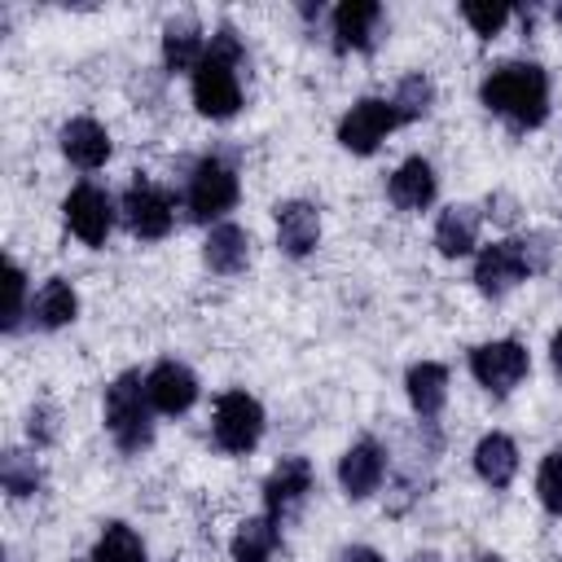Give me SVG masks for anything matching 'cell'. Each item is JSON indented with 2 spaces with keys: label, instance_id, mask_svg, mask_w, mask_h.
I'll use <instances>...</instances> for the list:
<instances>
[{
  "label": "cell",
  "instance_id": "3957f363",
  "mask_svg": "<svg viewBox=\"0 0 562 562\" xmlns=\"http://www.w3.org/2000/svg\"><path fill=\"white\" fill-rule=\"evenodd\" d=\"M549 237L544 233H531V237H505V241H492L479 250L474 259V285L487 294V299H501L509 294L518 281L536 277L549 268Z\"/></svg>",
  "mask_w": 562,
  "mask_h": 562
},
{
  "label": "cell",
  "instance_id": "5b68a950",
  "mask_svg": "<svg viewBox=\"0 0 562 562\" xmlns=\"http://www.w3.org/2000/svg\"><path fill=\"white\" fill-rule=\"evenodd\" d=\"M237 193H241V184H237V171L224 162V158H202L198 167H193V176H189V189H184V206H189V220H198V224H211V220H220L224 211H233L237 206Z\"/></svg>",
  "mask_w": 562,
  "mask_h": 562
},
{
  "label": "cell",
  "instance_id": "484cf974",
  "mask_svg": "<svg viewBox=\"0 0 562 562\" xmlns=\"http://www.w3.org/2000/svg\"><path fill=\"white\" fill-rule=\"evenodd\" d=\"M391 105H395L400 123L426 119V114H430V105H435V83H430V75H422V70L404 75V79L395 83V92H391Z\"/></svg>",
  "mask_w": 562,
  "mask_h": 562
},
{
  "label": "cell",
  "instance_id": "2e32d148",
  "mask_svg": "<svg viewBox=\"0 0 562 562\" xmlns=\"http://www.w3.org/2000/svg\"><path fill=\"white\" fill-rule=\"evenodd\" d=\"M110 149H114V140H110V132H105L97 119L79 114V119H70V123H61V154H66L79 171L105 167Z\"/></svg>",
  "mask_w": 562,
  "mask_h": 562
},
{
  "label": "cell",
  "instance_id": "5bb4252c",
  "mask_svg": "<svg viewBox=\"0 0 562 562\" xmlns=\"http://www.w3.org/2000/svg\"><path fill=\"white\" fill-rule=\"evenodd\" d=\"M145 391H149L154 413L176 417V413H189V408H193V400H198V378H193V369L180 364V360H158V364L145 373Z\"/></svg>",
  "mask_w": 562,
  "mask_h": 562
},
{
  "label": "cell",
  "instance_id": "6da1fadb",
  "mask_svg": "<svg viewBox=\"0 0 562 562\" xmlns=\"http://www.w3.org/2000/svg\"><path fill=\"white\" fill-rule=\"evenodd\" d=\"M479 101L514 132L540 127L549 119V75L536 61H501L483 75Z\"/></svg>",
  "mask_w": 562,
  "mask_h": 562
},
{
  "label": "cell",
  "instance_id": "f546056e",
  "mask_svg": "<svg viewBox=\"0 0 562 562\" xmlns=\"http://www.w3.org/2000/svg\"><path fill=\"white\" fill-rule=\"evenodd\" d=\"M461 18L474 26V35H479V40H492V35H501V26L514 18V9H505V4H479V0H465V4H461Z\"/></svg>",
  "mask_w": 562,
  "mask_h": 562
},
{
  "label": "cell",
  "instance_id": "4fadbf2b",
  "mask_svg": "<svg viewBox=\"0 0 562 562\" xmlns=\"http://www.w3.org/2000/svg\"><path fill=\"white\" fill-rule=\"evenodd\" d=\"M386 479V448L378 439H356L342 457H338V483L351 501H364L382 487Z\"/></svg>",
  "mask_w": 562,
  "mask_h": 562
},
{
  "label": "cell",
  "instance_id": "30bf717a",
  "mask_svg": "<svg viewBox=\"0 0 562 562\" xmlns=\"http://www.w3.org/2000/svg\"><path fill=\"white\" fill-rule=\"evenodd\" d=\"M119 211H123L127 228H132L140 241H158V237H167V233H171V220H176L171 193H162V189H158V184H149V180L127 184V193H123Z\"/></svg>",
  "mask_w": 562,
  "mask_h": 562
},
{
  "label": "cell",
  "instance_id": "d590c367",
  "mask_svg": "<svg viewBox=\"0 0 562 562\" xmlns=\"http://www.w3.org/2000/svg\"><path fill=\"white\" fill-rule=\"evenodd\" d=\"M553 18H558V26H562V4H558V9H553Z\"/></svg>",
  "mask_w": 562,
  "mask_h": 562
},
{
  "label": "cell",
  "instance_id": "8992f818",
  "mask_svg": "<svg viewBox=\"0 0 562 562\" xmlns=\"http://www.w3.org/2000/svg\"><path fill=\"white\" fill-rule=\"evenodd\" d=\"M531 360H527V347L518 338H496V342H479L470 351V373L479 386H487L492 395H509L522 378H527Z\"/></svg>",
  "mask_w": 562,
  "mask_h": 562
},
{
  "label": "cell",
  "instance_id": "7c38bea8",
  "mask_svg": "<svg viewBox=\"0 0 562 562\" xmlns=\"http://www.w3.org/2000/svg\"><path fill=\"white\" fill-rule=\"evenodd\" d=\"M307 492H312V461L307 457H281L272 465V474L263 479V514L285 522V514H294Z\"/></svg>",
  "mask_w": 562,
  "mask_h": 562
},
{
  "label": "cell",
  "instance_id": "52a82bcc",
  "mask_svg": "<svg viewBox=\"0 0 562 562\" xmlns=\"http://www.w3.org/2000/svg\"><path fill=\"white\" fill-rule=\"evenodd\" d=\"M211 435L224 452H250L263 435V408L255 395L246 391H224L215 400V422H211Z\"/></svg>",
  "mask_w": 562,
  "mask_h": 562
},
{
  "label": "cell",
  "instance_id": "e575fe53",
  "mask_svg": "<svg viewBox=\"0 0 562 562\" xmlns=\"http://www.w3.org/2000/svg\"><path fill=\"white\" fill-rule=\"evenodd\" d=\"M479 562H501V558H496V553H483V558H479Z\"/></svg>",
  "mask_w": 562,
  "mask_h": 562
},
{
  "label": "cell",
  "instance_id": "7402d4cb",
  "mask_svg": "<svg viewBox=\"0 0 562 562\" xmlns=\"http://www.w3.org/2000/svg\"><path fill=\"white\" fill-rule=\"evenodd\" d=\"M474 470H479V479L487 487H509L514 474H518V443L509 435H501V430L483 435L474 443Z\"/></svg>",
  "mask_w": 562,
  "mask_h": 562
},
{
  "label": "cell",
  "instance_id": "d4e9b609",
  "mask_svg": "<svg viewBox=\"0 0 562 562\" xmlns=\"http://www.w3.org/2000/svg\"><path fill=\"white\" fill-rule=\"evenodd\" d=\"M88 562H145V540L127 522H105Z\"/></svg>",
  "mask_w": 562,
  "mask_h": 562
},
{
  "label": "cell",
  "instance_id": "ba28073f",
  "mask_svg": "<svg viewBox=\"0 0 562 562\" xmlns=\"http://www.w3.org/2000/svg\"><path fill=\"white\" fill-rule=\"evenodd\" d=\"M400 127V114L382 97H360L342 119H338V145L351 154H373L391 132Z\"/></svg>",
  "mask_w": 562,
  "mask_h": 562
},
{
  "label": "cell",
  "instance_id": "ac0fdd59",
  "mask_svg": "<svg viewBox=\"0 0 562 562\" xmlns=\"http://www.w3.org/2000/svg\"><path fill=\"white\" fill-rule=\"evenodd\" d=\"M435 189H439V180H435V167L426 158H404L395 167V176L386 180V198L400 211H426L435 202Z\"/></svg>",
  "mask_w": 562,
  "mask_h": 562
},
{
  "label": "cell",
  "instance_id": "1f68e13d",
  "mask_svg": "<svg viewBox=\"0 0 562 562\" xmlns=\"http://www.w3.org/2000/svg\"><path fill=\"white\" fill-rule=\"evenodd\" d=\"M487 215L501 220V224H509V220H514V202H509V193H492V198H487Z\"/></svg>",
  "mask_w": 562,
  "mask_h": 562
},
{
  "label": "cell",
  "instance_id": "d6a6232c",
  "mask_svg": "<svg viewBox=\"0 0 562 562\" xmlns=\"http://www.w3.org/2000/svg\"><path fill=\"white\" fill-rule=\"evenodd\" d=\"M342 562H382V553L369 549V544H351V549L342 553Z\"/></svg>",
  "mask_w": 562,
  "mask_h": 562
},
{
  "label": "cell",
  "instance_id": "9a60e30c",
  "mask_svg": "<svg viewBox=\"0 0 562 562\" xmlns=\"http://www.w3.org/2000/svg\"><path fill=\"white\" fill-rule=\"evenodd\" d=\"M321 241V211L303 198H290L277 206V246L290 259H307Z\"/></svg>",
  "mask_w": 562,
  "mask_h": 562
},
{
  "label": "cell",
  "instance_id": "f1b7e54d",
  "mask_svg": "<svg viewBox=\"0 0 562 562\" xmlns=\"http://www.w3.org/2000/svg\"><path fill=\"white\" fill-rule=\"evenodd\" d=\"M536 496L549 514H562V452H544L536 470Z\"/></svg>",
  "mask_w": 562,
  "mask_h": 562
},
{
  "label": "cell",
  "instance_id": "ffe728a7",
  "mask_svg": "<svg viewBox=\"0 0 562 562\" xmlns=\"http://www.w3.org/2000/svg\"><path fill=\"white\" fill-rule=\"evenodd\" d=\"M246 259H250V233H246L241 224H215V228L206 233V241H202V263H206L211 272L233 277V272L246 268Z\"/></svg>",
  "mask_w": 562,
  "mask_h": 562
},
{
  "label": "cell",
  "instance_id": "d6986e66",
  "mask_svg": "<svg viewBox=\"0 0 562 562\" xmlns=\"http://www.w3.org/2000/svg\"><path fill=\"white\" fill-rule=\"evenodd\" d=\"M479 220H483V215H479V206H470V202L439 211V220H435V246H439V255H443V259L470 255V250L479 246Z\"/></svg>",
  "mask_w": 562,
  "mask_h": 562
},
{
  "label": "cell",
  "instance_id": "8d00e7d4",
  "mask_svg": "<svg viewBox=\"0 0 562 562\" xmlns=\"http://www.w3.org/2000/svg\"><path fill=\"white\" fill-rule=\"evenodd\" d=\"M417 562H435V558H417Z\"/></svg>",
  "mask_w": 562,
  "mask_h": 562
},
{
  "label": "cell",
  "instance_id": "4316f807",
  "mask_svg": "<svg viewBox=\"0 0 562 562\" xmlns=\"http://www.w3.org/2000/svg\"><path fill=\"white\" fill-rule=\"evenodd\" d=\"M0 483H4V492H9L13 501H22V496H35V492H40L44 470H40V461H35L31 452L9 448V452L0 457Z\"/></svg>",
  "mask_w": 562,
  "mask_h": 562
},
{
  "label": "cell",
  "instance_id": "83f0119b",
  "mask_svg": "<svg viewBox=\"0 0 562 562\" xmlns=\"http://www.w3.org/2000/svg\"><path fill=\"white\" fill-rule=\"evenodd\" d=\"M22 312H26V272L4 259V316H0V329L13 334L22 325Z\"/></svg>",
  "mask_w": 562,
  "mask_h": 562
},
{
  "label": "cell",
  "instance_id": "9c48e42d",
  "mask_svg": "<svg viewBox=\"0 0 562 562\" xmlns=\"http://www.w3.org/2000/svg\"><path fill=\"white\" fill-rule=\"evenodd\" d=\"M61 215H66V228L83 246H101L114 228V198L101 184H75L61 202Z\"/></svg>",
  "mask_w": 562,
  "mask_h": 562
},
{
  "label": "cell",
  "instance_id": "cb8c5ba5",
  "mask_svg": "<svg viewBox=\"0 0 562 562\" xmlns=\"http://www.w3.org/2000/svg\"><path fill=\"white\" fill-rule=\"evenodd\" d=\"M228 549H233V562H272V553L281 549V522L268 514H255L233 531Z\"/></svg>",
  "mask_w": 562,
  "mask_h": 562
},
{
  "label": "cell",
  "instance_id": "44dd1931",
  "mask_svg": "<svg viewBox=\"0 0 562 562\" xmlns=\"http://www.w3.org/2000/svg\"><path fill=\"white\" fill-rule=\"evenodd\" d=\"M404 391H408V404L422 422L439 417L443 400H448V369L439 360H417L408 373H404Z\"/></svg>",
  "mask_w": 562,
  "mask_h": 562
},
{
  "label": "cell",
  "instance_id": "7a4b0ae2",
  "mask_svg": "<svg viewBox=\"0 0 562 562\" xmlns=\"http://www.w3.org/2000/svg\"><path fill=\"white\" fill-rule=\"evenodd\" d=\"M241 61L246 48L233 26H220L206 44V57L193 70V105L206 119H233L241 110Z\"/></svg>",
  "mask_w": 562,
  "mask_h": 562
},
{
  "label": "cell",
  "instance_id": "e0dca14e",
  "mask_svg": "<svg viewBox=\"0 0 562 562\" xmlns=\"http://www.w3.org/2000/svg\"><path fill=\"white\" fill-rule=\"evenodd\" d=\"M206 57V35H202V22L193 13H180L162 26V66L176 75V70H198V61Z\"/></svg>",
  "mask_w": 562,
  "mask_h": 562
},
{
  "label": "cell",
  "instance_id": "603a6c76",
  "mask_svg": "<svg viewBox=\"0 0 562 562\" xmlns=\"http://www.w3.org/2000/svg\"><path fill=\"white\" fill-rule=\"evenodd\" d=\"M75 316H79V294H75V285L61 281V277H48V281L35 290V299H31V321H35L40 329H61V325H70Z\"/></svg>",
  "mask_w": 562,
  "mask_h": 562
},
{
  "label": "cell",
  "instance_id": "277c9868",
  "mask_svg": "<svg viewBox=\"0 0 562 562\" xmlns=\"http://www.w3.org/2000/svg\"><path fill=\"white\" fill-rule=\"evenodd\" d=\"M105 430L119 443V452H140L154 443V404L136 369L119 373L105 386Z\"/></svg>",
  "mask_w": 562,
  "mask_h": 562
},
{
  "label": "cell",
  "instance_id": "836d02e7",
  "mask_svg": "<svg viewBox=\"0 0 562 562\" xmlns=\"http://www.w3.org/2000/svg\"><path fill=\"white\" fill-rule=\"evenodd\" d=\"M549 360H553V373L562 378V329L553 334V342H549Z\"/></svg>",
  "mask_w": 562,
  "mask_h": 562
},
{
  "label": "cell",
  "instance_id": "8fae6325",
  "mask_svg": "<svg viewBox=\"0 0 562 562\" xmlns=\"http://www.w3.org/2000/svg\"><path fill=\"white\" fill-rule=\"evenodd\" d=\"M382 4L378 0H342L329 13V31H334V48L338 53H369L382 35Z\"/></svg>",
  "mask_w": 562,
  "mask_h": 562
},
{
  "label": "cell",
  "instance_id": "4dcf8cb0",
  "mask_svg": "<svg viewBox=\"0 0 562 562\" xmlns=\"http://www.w3.org/2000/svg\"><path fill=\"white\" fill-rule=\"evenodd\" d=\"M26 435H31L35 448L53 443V439H57V408H53V404H35V408L26 413Z\"/></svg>",
  "mask_w": 562,
  "mask_h": 562
}]
</instances>
